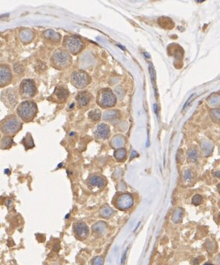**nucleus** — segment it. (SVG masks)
Instances as JSON below:
<instances>
[{
	"mask_svg": "<svg viewBox=\"0 0 220 265\" xmlns=\"http://www.w3.org/2000/svg\"><path fill=\"white\" fill-rule=\"evenodd\" d=\"M202 203V197L199 194H196L192 198V203L195 205H199Z\"/></svg>",
	"mask_w": 220,
	"mask_h": 265,
	"instance_id": "5701e85b",
	"label": "nucleus"
},
{
	"mask_svg": "<svg viewBox=\"0 0 220 265\" xmlns=\"http://www.w3.org/2000/svg\"><path fill=\"white\" fill-rule=\"evenodd\" d=\"M116 113H117L115 111H108V112L105 113L104 118L105 119H111L112 118H114V116H116Z\"/></svg>",
	"mask_w": 220,
	"mask_h": 265,
	"instance_id": "bb28decb",
	"label": "nucleus"
},
{
	"mask_svg": "<svg viewBox=\"0 0 220 265\" xmlns=\"http://www.w3.org/2000/svg\"><path fill=\"white\" fill-rule=\"evenodd\" d=\"M19 93L22 99H28L34 97L37 94V87L33 80L25 79L19 85Z\"/></svg>",
	"mask_w": 220,
	"mask_h": 265,
	"instance_id": "39448f33",
	"label": "nucleus"
},
{
	"mask_svg": "<svg viewBox=\"0 0 220 265\" xmlns=\"http://www.w3.org/2000/svg\"><path fill=\"white\" fill-rule=\"evenodd\" d=\"M133 204V199L132 196L128 194H123L118 197L116 201V205L118 209L125 210L130 208Z\"/></svg>",
	"mask_w": 220,
	"mask_h": 265,
	"instance_id": "9b49d317",
	"label": "nucleus"
},
{
	"mask_svg": "<svg viewBox=\"0 0 220 265\" xmlns=\"http://www.w3.org/2000/svg\"><path fill=\"white\" fill-rule=\"evenodd\" d=\"M101 214L103 217H110L112 214V210L108 207H105L101 211Z\"/></svg>",
	"mask_w": 220,
	"mask_h": 265,
	"instance_id": "a878e982",
	"label": "nucleus"
},
{
	"mask_svg": "<svg viewBox=\"0 0 220 265\" xmlns=\"http://www.w3.org/2000/svg\"><path fill=\"white\" fill-rule=\"evenodd\" d=\"M103 259L101 257H97L92 261V265H103Z\"/></svg>",
	"mask_w": 220,
	"mask_h": 265,
	"instance_id": "cd10ccee",
	"label": "nucleus"
},
{
	"mask_svg": "<svg viewBox=\"0 0 220 265\" xmlns=\"http://www.w3.org/2000/svg\"><path fill=\"white\" fill-rule=\"evenodd\" d=\"M125 157H126V151H125V150L120 149V150H118V151H116V153H115V157L118 159H119V160H121V159H124Z\"/></svg>",
	"mask_w": 220,
	"mask_h": 265,
	"instance_id": "b1692460",
	"label": "nucleus"
},
{
	"mask_svg": "<svg viewBox=\"0 0 220 265\" xmlns=\"http://www.w3.org/2000/svg\"><path fill=\"white\" fill-rule=\"evenodd\" d=\"M110 127L104 124H101L97 127V131H96V136L98 138L102 139H106L108 138L109 135H110Z\"/></svg>",
	"mask_w": 220,
	"mask_h": 265,
	"instance_id": "ddd939ff",
	"label": "nucleus"
},
{
	"mask_svg": "<svg viewBox=\"0 0 220 265\" xmlns=\"http://www.w3.org/2000/svg\"><path fill=\"white\" fill-rule=\"evenodd\" d=\"M204 265H213V264H210V263H205V264Z\"/></svg>",
	"mask_w": 220,
	"mask_h": 265,
	"instance_id": "2f4dec72",
	"label": "nucleus"
},
{
	"mask_svg": "<svg viewBox=\"0 0 220 265\" xmlns=\"http://www.w3.org/2000/svg\"><path fill=\"white\" fill-rule=\"evenodd\" d=\"M208 101L210 105H219L220 104V95H213L208 99Z\"/></svg>",
	"mask_w": 220,
	"mask_h": 265,
	"instance_id": "aec40b11",
	"label": "nucleus"
},
{
	"mask_svg": "<svg viewBox=\"0 0 220 265\" xmlns=\"http://www.w3.org/2000/svg\"><path fill=\"white\" fill-rule=\"evenodd\" d=\"M183 216V210L181 208H177L174 210L173 216H172V220L173 223H176L180 222L182 219Z\"/></svg>",
	"mask_w": 220,
	"mask_h": 265,
	"instance_id": "f3484780",
	"label": "nucleus"
},
{
	"mask_svg": "<svg viewBox=\"0 0 220 265\" xmlns=\"http://www.w3.org/2000/svg\"><path fill=\"white\" fill-rule=\"evenodd\" d=\"M127 250H126V252L124 253V254H123V257H122V259H121V264H124V262H125V260H126V257H127Z\"/></svg>",
	"mask_w": 220,
	"mask_h": 265,
	"instance_id": "c756f323",
	"label": "nucleus"
},
{
	"mask_svg": "<svg viewBox=\"0 0 220 265\" xmlns=\"http://www.w3.org/2000/svg\"><path fill=\"white\" fill-rule=\"evenodd\" d=\"M63 46L68 53H71L73 55H77L82 50L84 47L81 40L76 36H69L65 37L63 40Z\"/></svg>",
	"mask_w": 220,
	"mask_h": 265,
	"instance_id": "20e7f679",
	"label": "nucleus"
},
{
	"mask_svg": "<svg viewBox=\"0 0 220 265\" xmlns=\"http://www.w3.org/2000/svg\"><path fill=\"white\" fill-rule=\"evenodd\" d=\"M198 157H199V153L196 150L191 149L188 151V158L191 162H196L197 160Z\"/></svg>",
	"mask_w": 220,
	"mask_h": 265,
	"instance_id": "a211bd4d",
	"label": "nucleus"
},
{
	"mask_svg": "<svg viewBox=\"0 0 220 265\" xmlns=\"http://www.w3.org/2000/svg\"><path fill=\"white\" fill-rule=\"evenodd\" d=\"M89 186L91 188L97 187V188H102L105 185V179L102 177L99 176H93L89 179Z\"/></svg>",
	"mask_w": 220,
	"mask_h": 265,
	"instance_id": "2eb2a0df",
	"label": "nucleus"
},
{
	"mask_svg": "<svg viewBox=\"0 0 220 265\" xmlns=\"http://www.w3.org/2000/svg\"><path fill=\"white\" fill-rule=\"evenodd\" d=\"M13 143H14V142H13L12 137L5 136L3 137L2 139L0 141V149H9L13 145Z\"/></svg>",
	"mask_w": 220,
	"mask_h": 265,
	"instance_id": "dca6fc26",
	"label": "nucleus"
},
{
	"mask_svg": "<svg viewBox=\"0 0 220 265\" xmlns=\"http://www.w3.org/2000/svg\"><path fill=\"white\" fill-rule=\"evenodd\" d=\"M76 99L79 107H84L87 106L91 98H90L89 94L87 93L86 92H82L77 95Z\"/></svg>",
	"mask_w": 220,
	"mask_h": 265,
	"instance_id": "4468645a",
	"label": "nucleus"
},
{
	"mask_svg": "<svg viewBox=\"0 0 220 265\" xmlns=\"http://www.w3.org/2000/svg\"><path fill=\"white\" fill-rule=\"evenodd\" d=\"M184 178L185 180H189L192 178V173L190 170H186L184 174Z\"/></svg>",
	"mask_w": 220,
	"mask_h": 265,
	"instance_id": "c85d7f7f",
	"label": "nucleus"
},
{
	"mask_svg": "<svg viewBox=\"0 0 220 265\" xmlns=\"http://www.w3.org/2000/svg\"><path fill=\"white\" fill-rule=\"evenodd\" d=\"M210 116H211V118L214 121H220V110H219V109L213 110L211 113H210Z\"/></svg>",
	"mask_w": 220,
	"mask_h": 265,
	"instance_id": "412c9836",
	"label": "nucleus"
},
{
	"mask_svg": "<svg viewBox=\"0 0 220 265\" xmlns=\"http://www.w3.org/2000/svg\"><path fill=\"white\" fill-rule=\"evenodd\" d=\"M16 113L23 121H31L37 113V106L32 101H24L16 107Z\"/></svg>",
	"mask_w": 220,
	"mask_h": 265,
	"instance_id": "f03ea898",
	"label": "nucleus"
},
{
	"mask_svg": "<svg viewBox=\"0 0 220 265\" xmlns=\"http://www.w3.org/2000/svg\"><path fill=\"white\" fill-rule=\"evenodd\" d=\"M97 102L103 108L112 107L116 104V97L111 90L106 89L100 93Z\"/></svg>",
	"mask_w": 220,
	"mask_h": 265,
	"instance_id": "0eeeda50",
	"label": "nucleus"
},
{
	"mask_svg": "<svg viewBox=\"0 0 220 265\" xmlns=\"http://www.w3.org/2000/svg\"><path fill=\"white\" fill-rule=\"evenodd\" d=\"M201 148H202V150L204 151L205 154L208 156L211 153V152L213 151V145L210 143V142H204V144H203V145L201 146Z\"/></svg>",
	"mask_w": 220,
	"mask_h": 265,
	"instance_id": "6ab92c4d",
	"label": "nucleus"
},
{
	"mask_svg": "<svg viewBox=\"0 0 220 265\" xmlns=\"http://www.w3.org/2000/svg\"><path fill=\"white\" fill-rule=\"evenodd\" d=\"M218 188H219V193H220V184L219 185V186H218Z\"/></svg>",
	"mask_w": 220,
	"mask_h": 265,
	"instance_id": "473e14b6",
	"label": "nucleus"
},
{
	"mask_svg": "<svg viewBox=\"0 0 220 265\" xmlns=\"http://www.w3.org/2000/svg\"><path fill=\"white\" fill-rule=\"evenodd\" d=\"M51 65L57 69H64L71 64V57L66 50H56L51 57Z\"/></svg>",
	"mask_w": 220,
	"mask_h": 265,
	"instance_id": "7ed1b4c3",
	"label": "nucleus"
},
{
	"mask_svg": "<svg viewBox=\"0 0 220 265\" xmlns=\"http://www.w3.org/2000/svg\"><path fill=\"white\" fill-rule=\"evenodd\" d=\"M94 228V230L97 232L101 233L103 232V231H104L105 229V224H103V223H97L96 225H95L93 227Z\"/></svg>",
	"mask_w": 220,
	"mask_h": 265,
	"instance_id": "393cba45",
	"label": "nucleus"
},
{
	"mask_svg": "<svg viewBox=\"0 0 220 265\" xmlns=\"http://www.w3.org/2000/svg\"><path fill=\"white\" fill-rule=\"evenodd\" d=\"M90 77L87 74L83 71H76L73 72L71 75V82L73 86L78 89L86 87L90 83Z\"/></svg>",
	"mask_w": 220,
	"mask_h": 265,
	"instance_id": "6e6552de",
	"label": "nucleus"
},
{
	"mask_svg": "<svg viewBox=\"0 0 220 265\" xmlns=\"http://www.w3.org/2000/svg\"><path fill=\"white\" fill-rule=\"evenodd\" d=\"M75 234L79 238L85 239L88 235V227L84 223H77L74 227Z\"/></svg>",
	"mask_w": 220,
	"mask_h": 265,
	"instance_id": "f8f14e48",
	"label": "nucleus"
},
{
	"mask_svg": "<svg viewBox=\"0 0 220 265\" xmlns=\"http://www.w3.org/2000/svg\"><path fill=\"white\" fill-rule=\"evenodd\" d=\"M89 116L94 121H97L101 118V112L98 110H95L89 113Z\"/></svg>",
	"mask_w": 220,
	"mask_h": 265,
	"instance_id": "4be33fe9",
	"label": "nucleus"
},
{
	"mask_svg": "<svg viewBox=\"0 0 220 265\" xmlns=\"http://www.w3.org/2000/svg\"><path fill=\"white\" fill-rule=\"evenodd\" d=\"M1 101L5 107L14 109L18 103V93L14 88H7L1 93Z\"/></svg>",
	"mask_w": 220,
	"mask_h": 265,
	"instance_id": "423d86ee",
	"label": "nucleus"
},
{
	"mask_svg": "<svg viewBox=\"0 0 220 265\" xmlns=\"http://www.w3.org/2000/svg\"><path fill=\"white\" fill-rule=\"evenodd\" d=\"M12 72L8 65L0 64V88L8 86L12 81Z\"/></svg>",
	"mask_w": 220,
	"mask_h": 265,
	"instance_id": "1a4fd4ad",
	"label": "nucleus"
},
{
	"mask_svg": "<svg viewBox=\"0 0 220 265\" xmlns=\"http://www.w3.org/2000/svg\"><path fill=\"white\" fill-rule=\"evenodd\" d=\"M68 96V91L67 89L63 86H58L55 89L54 92L51 96V99L54 102L63 103L66 101Z\"/></svg>",
	"mask_w": 220,
	"mask_h": 265,
	"instance_id": "9d476101",
	"label": "nucleus"
},
{
	"mask_svg": "<svg viewBox=\"0 0 220 265\" xmlns=\"http://www.w3.org/2000/svg\"><path fill=\"white\" fill-rule=\"evenodd\" d=\"M23 127V123L19 118L14 114L9 115L0 121V131L7 136L16 135Z\"/></svg>",
	"mask_w": 220,
	"mask_h": 265,
	"instance_id": "f257e3e1",
	"label": "nucleus"
},
{
	"mask_svg": "<svg viewBox=\"0 0 220 265\" xmlns=\"http://www.w3.org/2000/svg\"><path fill=\"white\" fill-rule=\"evenodd\" d=\"M214 174L216 176V177H220V171H216V172H214Z\"/></svg>",
	"mask_w": 220,
	"mask_h": 265,
	"instance_id": "7c9ffc66",
	"label": "nucleus"
}]
</instances>
